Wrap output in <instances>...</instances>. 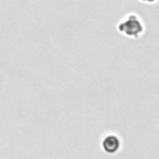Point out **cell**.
I'll list each match as a JSON object with an SVG mask.
<instances>
[{"label": "cell", "mask_w": 159, "mask_h": 159, "mask_svg": "<svg viewBox=\"0 0 159 159\" xmlns=\"http://www.w3.org/2000/svg\"><path fill=\"white\" fill-rule=\"evenodd\" d=\"M120 147V142L118 139V137L113 135V134H108L103 138L102 140V148L106 153H109V154H113L116 153Z\"/></svg>", "instance_id": "obj_2"}, {"label": "cell", "mask_w": 159, "mask_h": 159, "mask_svg": "<svg viewBox=\"0 0 159 159\" xmlns=\"http://www.w3.org/2000/svg\"><path fill=\"white\" fill-rule=\"evenodd\" d=\"M118 31L128 37H138L143 32V24L135 15H128L118 25Z\"/></svg>", "instance_id": "obj_1"}, {"label": "cell", "mask_w": 159, "mask_h": 159, "mask_svg": "<svg viewBox=\"0 0 159 159\" xmlns=\"http://www.w3.org/2000/svg\"><path fill=\"white\" fill-rule=\"evenodd\" d=\"M140 1H143V2H154L155 0H140Z\"/></svg>", "instance_id": "obj_3"}]
</instances>
